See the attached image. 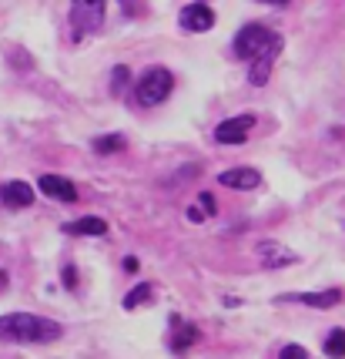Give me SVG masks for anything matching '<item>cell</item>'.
<instances>
[{"mask_svg": "<svg viewBox=\"0 0 345 359\" xmlns=\"http://www.w3.org/2000/svg\"><path fill=\"white\" fill-rule=\"evenodd\" d=\"M279 359H309V353H305V346H298V343H288L279 353Z\"/></svg>", "mask_w": 345, "mask_h": 359, "instance_id": "obj_19", "label": "cell"}, {"mask_svg": "<svg viewBox=\"0 0 345 359\" xmlns=\"http://www.w3.org/2000/svg\"><path fill=\"white\" fill-rule=\"evenodd\" d=\"M262 4H268V7H285L288 0H262Z\"/></svg>", "mask_w": 345, "mask_h": 359, "instance_id": "obj_25", "label": "cell"}, {"mask_svg": "<svg viewBox=\"0 0 345 359\" xmlns=\"http://www.w3.org/2000/svg\"><path fill=\"white\" fill-rule=\"evenodd\" d=\"M174 91V74L168 67H148L138 84H134V97H138V104L141 108H157V104H164Z\"/></svg>", "mask_w": 345, "mask_h": 359, "instance_id": "obj_2", "label": "cell"}, {"mask_svg": "<svg viewBox=\"0 0 345 359\" xmlns=\"http://www.w3.org/2000/svg\"><path fill=\"white\" fill-rule=\"evenodd\" d=\"M279 41H282V37L275 31H268L265 24H245V27L235 34L232 50H235V57H241V61H255V57H262L265 50H272Z\"/></svg>", "mask_w": 345, "mask_h": 359, "instance_id": "obj_3", "label": "cell"}, {"mask_svg": "<svg viewBox=\"0 0 345 359\" xmlns=\"http://www.w3.org/2000/svg\"><path fill=\"white\" fill-rule=\"evenodd\" d=\"M64 232L67 235H104L108 232V222L97 219V215H84V219H78V222H67Z\"/></svg>", "mask_w": 345, "mask_h": 359, "instance_id": "obj_14", "label": "cell"}, {"mask_svg": "<svg viewBox=\"0 0 345 359\" xmlns=\"http://www.w3.org/2000/svg\"><path fill=\"white\" fill-rule=\"evenodd\" d=\"M0 205H7V208H31L34 188L27 182H3L0 185Z\"/></svg>", "mask_w": 345, "mask_h": 359, "instance_id": "obj_9", "label": "cell"}, {"mask_svg": "<svg viewBox=\"0 0 345 359\" xmlns=\"http://www.w3.org/2000/svg\"><path fill=\"white\" fill-rule=\"evenodd\" d=\"M178 27L185 34H204L215 27V11L208 7V4H188V7H181V14H178Z\"/></svg>", "mask_w": 345, "mask_h": 359, "instance_id": "obj_6", "label": "cell"}, {"mask_svg": "<svg viewBox=\"0 0 345 359\" xmlns=\"http://www.w3.org/2000/svg\"><path fill=\"white\" fill-rule=\"evenodd\" d=\"M61 339V326L54 319L34 313H7L0 316V343H20V346H41Z\"/></svg>", "mask_w": 345, "mask_h": 359, "instance_id": "obj_1", "label": "cell"}, {"mask_svg": "<svg viewBox=\"0 0 345 359\" xmlns=\"http://www.w3.org/2000/svg\"><path fill=\"white\" fill-rule=\"evenodd\" d=\"M125 269H127V272H134V269H138V259H134V255H127V259H125Z\"/></svg>", "mask_w": 345, "mask_h": 359, "instance_id": "obj_23", "label": "cell"}, {"mask_svg": "<svg viewBox=\"0 0 345 359\" xmlns=\"http://www.w3.org/2000/svg\"><path fill=\"white\" fill-rule=\"evenodd\" d=\"M37 188H41L48 198H54V202H78V188H74L71 178H64V175H41Z\"/></svg>", "mask_w": 345, "mask_h": 359, "instance_id": "obj_7", "label": "cell"}, {"mask_svg": "<svg viewBox=\"0 0 345 359\" xmlns=\"http://www.w3.org/2000/svg\"><path fill=\"white\" fill-rule=\"evenodd\" d=\"M148 296H151V282H141V285H134L131 292L125 296V309H138L141 302H148Z\"/></svg>", "mask_w": 345, "mask_h": 359, "instance_id": "obj_17", "label": "cell"}, {"mask_svg": "<svg viewBox=\"0 0 345 359\" xmlns=\"http://www.w3.org/2000/svg\"><path fill=\"white\" fill-rule=\"evenodd\" d=\"M282 54V41L272 47V50H265L262 57H255L251 61V71H248V84H255V88H262L268 78H272V67H275V57Z\"/></svg>", "mask_w": 345, "mask_h": 359, "instance_id": "obj_10", "label": "cell"}, {"mask_svg": "<svg viewBox=\"0 0 345 359\" xmlns=\"http://www.w3.org/2000/svg\"><path fill=\"white\" fill-rule=\"evenodd\" d=\"M198 208L208 212V215H215V208H218V205H215V198H211L208 191H202V195H198Z\"/></svg>", "mask_w": 345, "mask_h": 359, "instance_id": "obj_20", "label": "cell"}, {"mask_svg": "<svg viewBox=\"0 0 345 359\" xmlns=\"http://www.w3.org/2000/svg\"><path fill=\"white\" fill-rule=\"evenodd\" d=\"M127 84H131V71H127L125 64H118V67L111 71V94H114V97H121Z\"/></svg>", "mask_w": 345, "mask_h": 359, "instance_id": "obj_16", "label": "cell"}, {"mask_svg": "<svg viewBox=\"0 0 345 359\" xmlns=\"http://www.w3.org/2000/svg\"><path fill=\"white\" fill-rule=\"evenodd\" d=\"M325 356L345 359V329H332L329 336H325Z\"/></svg>", "mask_w": 345, "mask_h": 359, "instance_id": "obj_15", "label": "cell"}, {"mask_svg": "<svg viewBox=\"0 0 345 359\" xmlns=\"http://www.w3.org/2000/svg\"><path fill=\"white\" fill-rule=\"evenodd\" d=\"M7 282H10V276H7V272H3V269H0V292H3V289H7Z\"/></svg>", "mask_w": 345, "mask_h": 359, "instance_id": "obj_24", "label": "cell"}, {"mask_svg": "<svg viewBox=\"0 0 345 359\" xmlns=\"http://www.w3.org/2000/svg\"><path fill=\"white\" fill-rule=\"evenodd\" d=\"M61 282L67 285V289H74V285H78V269L67 266V269H64V276H61Z\"/></svg>", "mask_w": 345, "mask_h": 359, "instance_id": "obj_21", "label": "cell"}, {"mask_svg": "<svg viewBox=\"0 0 345 359\" xmlns=\"http://www.w3.org/2000/svg\"><path fill=\"white\" fill-rule=\"evenodd\" d=\"M255 114H238V118H225L218 128H215V141L218 144H245L255 128Z\"/></svg>", "mask_w": 345, "mask_h": 359, "instance_id": "obj_5", "label": "cell"}, {"mask_svg": "<svg viewBox=\"0 0 345 359\" xmlns=\"http://www.w3.org/2000/svg\"><path fill=\"white\" fill-rule=\"evenodd\" d=\"M218 185L238 188V191H248V188L262 185V175L255 172V168H232V172H221L218 175Z\"/></svg>", "mask_w": 345, "mask_h": 359, "instance_id": "obj_11", "label": "cell"}, {"mask_svg": "<svg viewBox=\"0 0 345 359\" xmlns=\"http://www.w3.org/2000/svg\"><path fill=\"white\" fill-rule=\"evenodd\" d=\"M258 262H262V269H282L298 262V255L288 252L285 245H279V242H272V238H262L258 242Z\"/></svg>", "mask_w": 345, "mask_h": 359, "instance_id": "obj_8", "label": "cell"}, {"mask_svg": "<svg viewBox=\"0 0 345 359\" xmlns=\"http://www.w3.org/2000/svg\"><path fill=\"white\" fill-rule=\"evenodd\" d=\"M174 326V336H171V353H188L191 346L202 339V332H198V326H191V323H181V319H171Z\"/></svg>", "mask_w": 345, "mask_h": 359, "instance_id": "obj_13", "label": "cell"}, {"mask_svg": "<svg viewBox=\"0 0 345 359\" xmlns=\"http://www.w3.org/2000/svg\"><path fill=\"white\" fill-rule=\"evenodd\" d=\"M121 148H125V138H121V135H104V138L94 141L97 155H114V151H121Z\"/></svg>", "mask_w": 345, "mask_h": 359, "instance_id": "obj_18", "label": "cell"}, {"mask_svg": "<svg viewBox=\"0 0 345 359\" xmlns=\"http://www.w3.org/2000/svg\"><path fill=\"white\" fill-rule=\"evenodd\" d=\"M188 219L191 222H204V215H202V208H198V205H191L188 208Z\"/></svg>", "mask_w": 345, "mask_h": 359, "instance_id": "obj_22", "label": "cell"}, {"mask_svg": "<svg viewBox=\"0 0 345 359\" xmlns=\"http://www.w3.org/2000/svg\"><path fill=\"white\" fill-rule=\"evenodd\" d=\"M67 20L74 27V37L80 34H97L104 24V0H71Z\"/></svg>", "mask_w": 345, "mask_h": 359, "instance_id": "obj_4", "label": "cell"}, {"mask_svg": "<svg viewBox=\"0 0 345 359\" xmlns=\"http://www.w3.org/2000/svg\"><path fill=\"white\" fill-rule=\"evenodd\" d=\"M288 302H302V306H315V309H332L342 302V289H325V292H295V296H282Z\"/></svg>", "mask_w": 345, "mask_h": 359, "instance_id": "obj_12", "label": "cell"}]
</instances>
